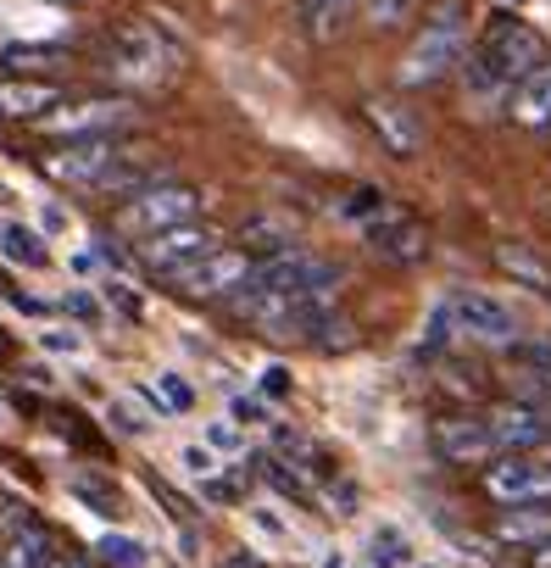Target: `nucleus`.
Wrapping results in <instances>:
<instances>
[{
    "mask_svg": "<svg viewBox=\"0 0 551 568\" xmlns=\"http://www.w3.org/2000/svg\"><path fill=\"white\" fill-rule=\"evenodd\" d=\"M512 402L534 407V413L551 424V374H540V368H523V374H512Z\"/></svg>",
    "mask_w": 551,
    "mask_h": 568,
    "instance_id": "obj_23",
    "label": "nucleus"
},
{
    "mask_svg": "<svg viewBox=\"0 0 551 568\" xmlns=\"http://www.w3.org/2000/svg\"><path fill=\"white\" fill-rule=\"evenodd\" d=\"M440 307L451 318V335H462V341H479V346H518L523 341L518 313L507 302H496L490 291H457Z\"/></svg>",
    "mask_w": 551,
    "mask_h": 568,
    "instance_id": "obj_9",
    "label": "nucleus"
},
{
    "mask_svg": "<svg viewBox=\"0 0 551 568\" xmlns=\"http://www.w3.org/2000/svg\"><path fill=\"white\" fill-rule=\"evenodd\" d=\"M496 267H501V273H512L518 284H529L534 296H545V302H551V262H545L540 251H529V245L507 240V245H496Z\"/></svg>",
    "mask_w": 551,
    "mask_h": 568,
    "instance_id": "obj_20",
    "label": "nucleus"
},
{
    "mask_svg": "<svg viewBox=\"0 0 551 568\" xmlns=\"http://www.w3.org/2000/svg\"><path fill=\"white\" fill-rule=\"evenodd\" d=\"M206 446H217V452H234V446H239V435H234L228 424H206Z\"/></svg>",
    "mask_w": 551,
    "mask_h": 568,
    "instance_id": "obj_34",
    "label": "nucleus"
},
{
    "mask_svg": "<svg viewBox=\"0 0 551 568\" xmlns=\"http://www.w3.org/2000/svg\"><path fill=\"white\" fill-rule=\"evenodd\" d=\"M106 296H112V307H118V313H129V318H140V296L129 291V284H118V278H112V284H106Z\"/></svg>",
    "mask_w": 551,
    "mask_h": 568,
    "instance_id": "obj_33",
    "label": "nucleus"
},
{
    "mask_svg": "<svg viewBox=\"0 0 551 568\" xmlns=\"http://www.w3.org/2000/svg\"><path fill=\"white\" fill-rule=\"evenodd\" d=\"M363 118L374 123V134L385 140V151H390V156H418V145H424V123H418L401 101L374 95V101H363Z\"/></svg>",
    "mask_w": 551,
    "mask_h": 568,
    "instance_id": "obj_15",
    "label": "nucleus"
},
{
    "mask_svg": "<svg viewBox=\"0 0 551 568\" xmlns=\"http://www.w3.org/2000/svg\"><path fill=\"white\" fill-rule=\"evenodd\" d=\"M51 568H90L84 557H51Z\"/></svg>",
    "mask_w": 551,
    "mask_h": 568,
    "instance_id": "obj_40",
    "label": "nucleus"
},
{
    "mask_svg": "<svg viewBox=\"0 0 551 568\" xmlns=\"http://www.w3.org/2000/svg\"><path fill=\"white\" fill-rule=\"evenodd\" d=\"M429 440H435L440 463H451V468H484L490 457H501L484 429V413H446V418H435Z\"/></svg>",
    "mask_w": 551,
    "mask_h": 568,
    "instance_id": "obj_12",
    "label": "nucleus"
},
{
    "mask_svg": "<svg viewBox=\"0 0 551 568\" xmlns=\"http://www.w3.org/2000/svg\"><path fill=\"white\" fill-rule=\"evenodd\" d=\"M385 206H390V195H385V190H374V184H357V190H346V195H340V217H351L357 229H363L368 217H379Z\"/></svg>",
    "mask_w": 551,
    "mask_h": 568,
    "instance_id": "obj_24",
    "label": "nucleus"
},
{
    "mask_svg": "<svg viewBox=\"0 0 551 568\" xmlns=\"http://www.w3.org/2000/svg\"><path fill=\"white\" fill-rule=\"evenodd\" d=\"M484 429L496 440V452H534V446H551V424L523 407V402H501V407H484Z\"/></svg>",
    "mask_w": 551,
    "mask_h": 568,
    "instance_id": "obj_14",
    "label": "nucleus"
},
{
    "mask_svg": "<svg viewBox=\"0 0 551 568\" xmlns=\"http://www.w3.org/2000/svg\"><path fill=\"white\" fill-rule=\"evenodd\" d=\"M512 118L523 129H551V62H540L518 90H512Z\"/></svg>",
    "mask_w": 551,
    "mask_h": 568,
    "instance_id": "obj_19",
    "label": "nucleus"
},
{
    "mask_svg": "<svg viewBox=\"0 0 551 568\" xmlns=\"http://www.w3.org/2000/svg\"><path fill=\"white\" fill-rule=\"evenodd\" d=\"M529 568H551V535H545V540L529 551Z\"/></svg>",
    "mask_w": 551,
    "mask_h": 568,
    "instance_id": "obj_38",
    "label": "nucleus"
},
{
    "mask_svg": "<svg viewBox=\"0 0 551 568\" xmlns=\"http://www.w3.org/2000/svg\"><path fill=\"white\" fill-rule=\"evenodd\" d=\"M195 217H201V190L151 179V184H140L134 195L118 201L112 229L123 240H145V234H162V229H178V223H195Z\"/></svg>",
    "mask_w": 551,
    "mask_h": 568,
    "instance_id": "obj_6",
    "label": "nucleus"
},
{
    "mask_svg": "<svg viewBox=\"0 0 551 568\" xmlns=\"http://www.w3.org/2000/svg\"><path fill=\"white\" fill-rule=\"evenodd\" d=\"M251 267H256V256L245 245H212V251H201L195 262H184L162 278H167V291L178 302H223L228 307L251 284Z\"/></svg>",
    "mask_w": 551,
    "mask_h": 568,
    "instance_id": "obj_4",
    "label": "nucleus"
},
{
    "mask_svg": "<svg viewBox=\"0 0 551 568\" xmlns=\"http://www.w3.org/2000/svg\"><path fill=\"white\" fill-rule=\"evenodd\" d=\"M112 568H145V551H140V540H123V535H106L101 546H95Z\"/></svg>",
    "mask_w": 551,
    "mask_h": 568,
    "instance_id": "obj_30",
    "label": "nucleus"
},
{
    "mask_svg": "<svg viewBox=\"0 0 551 568\" xmlns=\"http://www.w3.org/2000/svg\"><path fill=\"white\" fill-rule=\"evenodd\" d=\"M374 562H379V568H407L412 551H407V540H401L396 529H379V535H374Z\"/></svg>",
    "mask_w": 551,
    "mask_h": 568,
    "instance_id": "obj_29",
    "label": "nucleus"
},
{
    "mask_svg": "<svg viewBox=\"0 0 551 568\" xmlns=\"http://www.w3.org/2000/svg\"><path fill=\"white\" fill-rule=\"evenodd\" d=\"M262 390H273V396H285V390H290L285 368H267V374H262Z\"/></svg>",
    "mask_w": 551,
    "mask_h": 568,
    "instance_id": "obj_37",
    "label": "nucleus"
},
{
    "mask_svg": "<svg viewBox=\"0 0 551 568\" xmlns=\"http://www.w3.org/2000/svg\"><path fill=\"white\" fill-rule=\"evenodd\" d=\"M62 95H68V90L51 84V79H7V84H0V123H34V118H45Z\"/></svg>",
    "mask_w": 551,
    "mask_h": 568,
    "instance_id": "obj_16",
    "label": "nucleus"
},
{
    "mask_svg": "<svg viewBox=\"0 0 551 568\" xmlns=\"http://www.w3.org/2000/svg\"><path fill=\"white\" fill-rule=\"evenodd\" d=\"M468 18H473L468 0H435V12L424 18V29L412 34V45L396 62V84L424 90V84H440L446 73H457L468 57Z\"/></svg>",
    "mask_w": 551,
    "mask_h": 568,
    "instance_id": "obj_3",
    "label": "nucleus"
},
{
    "mask_svg": "<svg viewBox=\"0 0 551 568\" xmlns=\"http://www.w3.org/2000/svg\"><path fill=\"white\" fill-rule=\"evenodd\" d=\"M0 256H12L18 267H45V262H51V245H45L29 223H12V217H7V223H0Z\"/></svg>",
    "mask_w": 551,
    "mask_h": 568,
    "instance_id": "obj_21",
    "label": "nucleus"
},
{
    "mask_svg": "<svg viewBox=\"0 0 551 568\" xmlns=\"http://www.w3.org/2000/svg\"><path fill=\"white\" fill-rule=\"evenodd\" d=\"M106 62H112V73H118V79H129L134 90L162 84V79H167V68H173L167 45H162L151 29H118V34H112V45H106Z\"/></svg>",
    "mask_w": 551,
    "mask_h": 568,
    "instance_id": "obj_11",
    "label": "nucleus"
},
{
    "mask_svg": "<svg viewBox=\"0 0 551 568\" xmlns=\"http://www.w3.org/2000/svg\"><path fill=\"white\" fill-rule=\"evenodd\" d=\"M7 352H12V335H7V329H0V357H7Z\"/></svg>",
    "mask_w": 551,
    "mask_h": 568,
    "instance_id": "obj_41",
    "label": "nucleus"
},
{
    "mask_svg": "<svg viewBox=\"0 0 551 568\" xmlns=\"http://www.w3.org/2000/svg\"><path fill=\"white\" fill-rule=\"evenodd\" d=\"M68 313H73L79 324H101V302H95V296H84V291H73V296H68Z\"/></svg>",
    "mask_w": 551,
    "mask_h": 568,
    "instance_id": "obj_32",
    "label": "nucleus"
},
{
    "mask_svg": "<svg viewBox=\"0 0 551 568\" xmlns=\"http://www.w3.org/2000/svg\"><path fill=\"white\" fill-rule=\"evenodd\" d=\"M0 62H7V68H57L62 51L57 45H7V51H0Z\"/></svg>",
    "mask_w": 551,
    "mask_h": 568,
    "instance_id": "obj_27",
    "label": "nucleus"
},
{
    "mask_svg": "<svg viewBox=\"0 0 551 568\" xmlns=\"http://www.w3.org/2000/svg\"><path fill=\"white\" fill-rule=\"evenodd\" d=\"M51 529L40 518H23L0 535V568H51Z\"/></svg>",
    "mask_w": 551,
    "mask_h": 568,
    "instance_id": "obj_17",
    "label": "nucleus"
},
{
    "mask_svg": "<svg viewBox=\"0 0 551 568\" xmlns=\"http://www.w3.org/2000/svg\"><path fill=\"white\" fill-rule=\"evenodd\" d=\"M234 418H239V424H267V407H256V402L239 396V402H234Z\"/></svg>",
    "mask_w": 551,
    "mask_h": 568,
    "instance_id": "obj_36",
    "label": "nucleus"
},
{
    "mask_svg": "<svg viewBox=\"0 0 551 568\" xmlns=\"http://www.w3.org/2000/svg\"><path fill=\"white\" fill-rule=\"evenodd\" d=\"M363 245L379 256V262H390V267H418V262H429V229L407 212V206H385L379 217H368L363 223Z\"/></svg>",
    "mask_w": 551,
    "mask_h": 568,
    "instance_id": "obj_10",
    "label": "nucleus"
},
{
    "mask_svg": "<svg viewBox=\"0 0 551 568\" xmlns=\"http://www.w3.org/2000/svg\"><path fill=\"white\" fill-rule=\"evenodd\" d=\"M45 346H51V352H79V341H73V335H45Z\"/></svg>",
    "mask_w": 551,
    "mask_h": 568,
    "instance_id": "obj_39",
    "label": "nucleus"
},
{
    "mask_svg": "<svg viewBox=\"0 0 551 568\" xmlns=\"http://www.w3.org/2000/svg\"><path fill=\"white\" fill-rule=\"evenodd\" d=\"M184 468L190 474H212V452L206 446H184Z\"/></svg>",
    "mask_w": 551,
    "mask_h": 568,
    "instance_id": "obj_35",
    "label": "nucleus"
},
{
    "mask_svg": "<svg viewBox=\"0 0 551 568\" xmlns=\"http://www.w3.org/2000/svg\"><path fill=\"white\" fill-rule=\"evenodd\" d=\"M40 173L62 190H90V195H134L140 184H151V168L134 162V151L106 134V140H51V151L40 156Z\"/></svg>",
    "mask_w": 551,
    "mask_h": 568,
    "instance_id": "obj_2",
    "label": "nucleus"
},
{
    "mask_svg": "<svg viewBox=\"0 0 551 568\" xmlns=\"http://www.w3.org/2000/svg\"><path fill=\"white\" fill-rule=\"evenodd\" d=\"M357 12V0H302V29L313 40H335Z\"/></svg>",
    "mask_w": 551,
    "mask_h": 568,
    "instance_id": "obj_22",
    "label": "nucleus"
},
{
    "mask_svg": "<svg viewBox=\"0 0 551 568\" xmlns=\"http://www.w3.org/2000/svg\"><path fill=\"white\" fill-rule=\"evenodd\" d=\"M151 396H156L167 413H190V407H195V390H190V379H178V374H156Z\"/></svg>",
    "mask_w": 551,
    "mask_h": 568,
    "instance_id": "obj_25",
    "label": "nucleus"
},
{
    "mask_svg": "<svg viewBox=\"0 0 551 568\" xmlns=\"http://www.w3.org/2000/svg\"><path fill=\"white\" fill-rule=\"evenodd\" d=\"M329 568H340V562H329Z\"/></svg>",
    "mask_w": 551,
    "mask_h": 568,
    "instance_id": "obj_42",
    "label": "nucleus"
},
{
    "mask_svg": "<svg viewBox=\"0 0 551 568\" xmlns=\"http://www.w3.org/2000/svg\"><path fill=\"white\" fill-rule=\"evenodd\" d=\"M251 284H256V291L313 296V302H329V307H335L346 273H340V262H329V256H318V251H296V245H285V251H273V256H256Z\"/></svg>",
    "mask_w": 551,
    "mask_h": 568,
    "instance_id": "obj_5",
    "label": "nucleus"
},
{
    "mask_svg": "<svg viewBox=\"0 0 551 568\" xmlns=\"http://www.w3.org/2000/svg\"><path fill=\"white\" fill-rule=\"evenodd\" d=\"M212 245H217V234L195 217V223H178V229H162V234L134 240V256H140V267H151V273L162 278V273H173V267L195 262V256H201V251H212Z\"/></svg>",
    "mask_w": 551,
    "mask_h": 568,
    "instance_id": "obj_13",
    "label": "nucleus"
},
{
    "mask_svg": "<svg viewBox=\"0 0 551 568\" xmlns=\"http://www.w3.org/2000/svg\"><path fill=\"white\" fill-rule=\"evenodd\" d=\"M490 535L512 551H534L545 535H551V501H534V507H501V518L490 524Z\"/></svg>",
    "mask_w": 551,
    "mask_h": 568,
    "instance_id": "obj_18",
    "label": "nucleus"
},
{
    "mask_svg": "<svg viewBox=\"0 0 551 568\" xmlns=\"http://www.w3.org/2000/svg\"><path fill=\"white\" fill-rule=\"evenodd\" d=\"M357 12H363L368 29H396L412 12V0H357Z\"/></svg>",
    "mask_w": 551,
    "mask_h": 568,
    "instance_id": "obj_26",
    "label": "nucleus"
},
{
    "mask_svg": "<svg viewBox=\"0 0 551 568\" xmlns=\"http://www.w3.org/2000/svg\"><path fill=\"white\" fill-rule=\"evenodd\" d=\"M484 496L496 507H534V501H551V452L534 446V452H501L484 463Z\"/></svg>",
    "mask_w": 551,
    "mask_h": 568,
    "instance_id": "obj_8",
    "label": "nucleus"
},
{
    "mask_svg": "<svg viewBox=\"0 0 551 568\" xmlns=\"http://www.w3.org/2000/svg\"><path fill=\"white\" fill-rule=\"evenodd\" d=\"M73 496H79V501H95V513H106V518L123 513V501H118V490H112L106 479H73Z\"/></svg>",
    "mask_w": 551,
    "mask_h": 568,
    "instance_id": "obj_28",
    "label": "nucleus"
},
{
    "mask_svg": "<svg viewBox=\"0 0 551 568\" xmlns=\"http://www.w3.org/2000/svg\"><path fill=\"white\" fill-rule=\"evenodd\" d=\"M140 123V106L134 101H118V95H62L45 118H34V129L45 140H106V134H123Z\"/></svg>",
    "mask_w": 551,
    "mask_h": 568,
    "instance_id": "obj_7",
    "label": "nucleus"
},
{
    "mask_svg": "<svg viewBox=\"0 0 551 568\" xmlns=\"http://www.w3.org/2000/svg\"><path fill=\"white\" fill-rule=\"evenodd\" d=\"M512 352H518V357H523L529 368H540V374H551V341H518Z\"/></svg>",
    "mask_w": 551,
    "mask_h": 568,
    "instance_id": "obj_31",
    "label": "nucleus"
},
{
    "mask_svg": "<svg viewBox=\"0 0 551 568\" xmlns=\"http://www.w3.org/2000/svg\"><path fill=\"white\" fill-rule=\"evenodd\" d=\"M540 62H545V40H540L529 23H518V18H496V23L479 34V45L462 57L457 73H462L468 101L496 112Z\"/></svg>",
    "mask_w": 551,
    "mask_h": 568,
    "instance_id": "obj_1",
    "label": "nucleus"
}]
</instances>
